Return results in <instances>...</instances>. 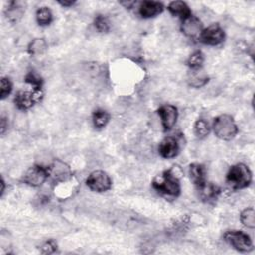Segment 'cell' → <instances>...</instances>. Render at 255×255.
I'll list each match as a JSON object with an SVG mask.
<instances>
[{"mask_svg":"<svg viewBox=\"0 0 255 255\" xmlns=\"http://www.w3.org/2000/svg\"><path fill=\"white\" fill-rule=\"evenodd\" d=\"M152 187L165 197H177L180 193V184L179 175L175 171V166L156 176L152 181Z\"/></svg>","mask_w":255,"mask_h":255,"instance_id":"cell-1","label":"cell"},{"mask_svg":"<svg viewBox=\"0 0 255 255\" xmlns=\"http://www.w3.org/2000/svg\"><path fill=\"white\" fill-rule=\"evenodd\" d=\"M211 128L216 137L222 140H230L234 138L238 132V128L233 117L228 114L217 116L213 120Z\"/></svg>","mask_w":255,"mask_h":255,"instance_id":"cell-2","label":"cell"},{"mask_svg":"<svg viewBox=\"0 0 255 255\" xmlns=\"http://www.w3.org/2000/svg\"><path fill=\"white\" fill-rule=\"evenodd\" d=\"M251 181L252 172L244 163H236L232 165L226 174V182L235 190L249 186Z\"/></svg>","mask_w":255,"mask_h":255,"instance_id":"cell-3","label":"cell"},{"mask_svg":"<svg viewBox=\"0 0 255 255\" xmlns=\"http://www.w3.org/2000/svg\"><path fill=\"white\" fill-rule=\"evenodd\" d=\"M223 238L237 251L250 252L253 250V243L250 236L241 230H228L223 234Z\"/></svg>","mask_w":255,"mask_h":255,"instance_id":"cell-4","label":"cell"},{"mask_svg":"<svg viewBox=\"0 0 255 255\" xmlns=\"http://www.w3.org/2000/svg\"><path fill=\"white\" fill-rule=\"evenodd\" d=\"M44 93L42 89H33V91H19L14 98V103L19 110L24 111L41 102Z\"/></svg>","mask_w":255,"mask_h":255,"instance_id":"cell-5","label":"cell"},{"mask_svg":"<svg viewBox=\"0 0 255 255\" xmlns=\"http://www.w3.org/2000/svg\"><path fill=\"white\" fill-rule=\"evenodd\" d=\"M86 184L92 191L105 192L111 189L112 179L107 172L103 170H95L87 177Z\"/></svg>","mask_w":255,"mask_h":255,"instance_id":"cell-6","label":"cell"},{"mask_svg":"<svg viewBox=\"0 0 255 255\" xmlns=\"http://www.w3.org/2000/svg\"><path fill=\"white\" fill-rule=\"evenodd\" d=\"M49 176L50 173L48 166L35 164L25 172L23 175V181L32 187H38L41 186Z\"/></svg>","mask_w":255,"mask_h":255,"instance_id":"cell-7","label":"cell"},{"mask_svg":"<svg viewBox=\"0 0 255 255\" xmlns=\"http://www.w3.org/2000/svg\"><path fill=\"white\" fill-rule=\"evenodd\" d=\"M224 39L225 33L218 23L211 24L207 28H204L198 37L199 42L208 46H217L221 44Z\"/></svg>","mask_w":255,"mask_h":255,"instance_id":"cell-8","label":"cell"},{"mask_svg":"<svg viewBox=\"0 0 255 255\" xmlns=\"http://www.w3.org/2000/svg\"><path fill=\"white\" fill-rule=\"evenodd\" d=\"M157 114L160 117L161 125L164 130H169L175 126L178 117L177 108L175 106L169 104L163 105L159 107V109L157 110Z\"/></svg>","mask_w":255,"mask_h":255,"instance_id":"cell-9","label":"cell"},{"mask_svg":"<svg viewBox=\"0 0 255 255\" xmlns=\"http://www.w3.org/2000/svg\"><path fill=\"white\" fill-rule=\"evenodd\" d=\"M49 167L50 176L56 183L66 181L72 177V172L70 167L61 160L54 161Z\"/></svg>","mask_w":255,"mask_h":255,"instance_id":"cell-10","label":"cell"},{"mask_svg":"<svg viewBox=\"0 0 255 255\" xmlns=\"http://www.w3.org/2000/svg\"><path fill=\"white\" fill-rule=\"evenodd\" d=\"M179 143L174 136H165L158 145V152L163 158H173L179 153Z\"/></svg>","mask_w":255,"mask_h":255,"instance_id":"cell-11","label":"cell"},{"mask_svg":"<svg viewBox=\"0 0 255 255\" xmlns=\"http://www.w3.org/2000/svg\"><path fill=\"white\" fill-rule=\"evenodd\" d=\"M180 29H181V32L186 37H189V38H196V37L198 38L201 31L203 30L202 23L197 17L193 15L181 21Z\"/></svg>","mask_w":255,"mask_h":255,"instance_id":"cell-12","label":"cell"},{"mask_svg":"<svg viewBox=\"0 0 255 255\" xmlns=\"http://www.w3.org/2000/svg\"><path fill=\"white\" fill-rule=\"evenodd\" d=\"M164 6L158 1H143L139 4L138 14L143 19H149L156 17L163 12Z\"/></svg>","mask_w":255,"mask_h":255,"instance_id":"cell-13","label":"cell"},{"mask_svg":"<svg viewBox=\"0 0 255 255\" xmlns=\"http://www.w3.org/2000/svg\"><path fill=\"white\" fill-rule=\"evenodd\" d=\"M188 175L196 187H200L206 182V168L201 163H191L188 167Z\"/></svg>","mask_w":255,"mask_h":255,"instance_id":"cell-14","label":"cell"},{"mask_svg":"<svg viewBox=\"0 0 255 255\" xmlns=\"http://www.w3.org/2000/svg\"><path fill=\"white\" fill-rule=\"evenodd\" d=\"M167 10L172 16L179 18L181 21L192 15L189 6L183 1L170 2L167 6Z\"/></svg>","mask_w":255,"mask_h":255,"instance_id":"cell-15","label":"cell"},{"mask_svg":"<svg viewBox=\"0 0 255 255\" xmlns=\"http://www.w3.org/2000/svg\"><path fill=\"white\" fill-rule=\"evenodd\" d=\"M24 12H25V8H24V5L22 2L10 1L8 3V7L6 8L5 14H6L7 19L10 22L15 23V22H18L22 18Z\"/></svg>","mask_w":255,"mask_h":255,"instance_id":"cell-16","label":"cell"},{"mask_svg":"<svg viewBox=\"0 0 255 255\" xmlns=\"http://www.w3.org/2000/svg\"><path fill=\"white\" fill-rule=\"evenodd\" d=\"M197 189L199 191L200 198L207 202H209L211 200H215L220 193V189L218 186H216L210 182H207V181L200 187H197Z\"/></svg>","mask_w":255,"mask_h":255,"instance_id":"cell-17","label":"cell"},{"mask_svg":"<svg viewBox=\"0 0 255 255\" xmlns=\"http://www.w3.org/2000/svg\"><path fill=\"white\" fill-rule=\"evenodd\" d=\"M48 48L47 42L43 38H37L30 42L27 51L31 56H40L46 52Z\"/></svg>","mask_w":255,"mask_h":255,"instance_id":"cell-18","label":"cell"},{"mask_svg":"<svg viewBox=\"0 0 255 255\" xmlns=\"http://www.w3.org/2000/svg\"><path fill=\"white\" fill-rule=\"evenodd\" d=\"M110 118L111 116L106 110L98 109L93 113V116H92L93 125L97 128H103L108 125Z\"/></svg>","mask_w":255,"mask_h":255,"instance_id":"cell-19","label":"cell"},{"mask_svg":"<svg viewBox=\"0 0 255 255\" xmlns=\"http://www.w3.org/2000/svg\"><path fill=\"white\" fill-rule=\"evenodd\" d=\"M36 21L40 26H48L53 21L52 11L48 7H41L36 12Z\"/></svg>","mask_w":255,"mask_h":255,"instance_id":"cell-20","label":"cell"},{"mask_svg":"<svg viewBox=\"0 0 255 255\" xmlns=\"http://www.w3.org/2000/svg\"><path fill=\"white\" fill-rule=\"evenodd\" d=\"M210 129H211V127H210L209 123L205 119H198L195 122L194 127H193L194 133L199 138L206 137L209 134Z\"/></svg>","mask_w":255,"mask_h":255,"instance_id":"cell-21","label":"cell"},{"mask_svg":"<svg viewBox=\"0 0 255 255\" xmlns=\"http://www.w3.org/2000/svg\"><path fill=\"white\" fill-rule=\"evenodd\" d=\"M240 221L247 228L255 227V210L253 207H247L240 213Z\"/></svg>","mask_w":255,"mask_h":255,"instance_id":"cell-22","label":"cell"},{"mask_svg":"<svg viewBox=\"0 0 255 255\" xmlns=\"http://www.w3.org/2000/svg\"><path fill=\"white\" fill-rule=\"evenodd\" d=\"M204 62V55L201 51H195L186 60V65L193 71L199 70Z\"/></svg>","mask_w":255,"mask_h":255,"instance_id":"cell-23","label":"cell"},{"mask_svg":"<svg viewBox=\"0 0 255 255\" xmlns=\"http://www.w3.org/2000/svg\"><path fill=\"white\" fill-rule=\"evenodd\" d=\"M94 25H95V28L97 29V31L100 33H108L111 29L110 22H109L108 18L101 14L96 16V18L94 20Z\"/></svg>","mask_w":255,"mask_h":255,"instance_id":"cell-24","label":"cell"},{"mask_svg":"<svg viewBox=\"0 0 255 255\" xmlns=\"http://www.w3.org/2000/svg\"><path fill=\"white\" fill-rule=\"evenodd\" d=\"M25 82L31 85L33 89H42V86H43L42 78L39 76V74H37L34 71H31L26 75Z\"/></svg>","mask_w":255,"mask_h":255,"instance_id":"cell-25","label":"cell"},{"mask_svg":"<svg viewBox=\"0 0 255 255\" xmlns=\"http://www.w3.org/2000/svg\"><path fill=\"white\" fill-rule=\"evenodd\" d=\"M12 89H13V85H12L10 79L7 77H2L1 78V87H0L1 100H4L5 98H7L10 95V93L12 92Z\"/></svg>","mask_w":255,"mask_h":255,"instance_id":"cell-26","label":"cell"},{"mask_svg":"<svg viewBox=\"0 0 255 255\" xmlns=\"http://www.w3.org/2000/svg\"><path fill=\"white\" fill-rule=\"evenodd\" d=\"M207 82H208V78L206 76H199V75H193L189 80L190 86L194 88H200L204 86Z\"/></svg>","mask_w":255,"mask_h":255,"instance_id":"cell-27","label":"cell"},{"mask_svg":"<svg viewBox=\"0 0 255 255\" xmlns=\"http://www.w3.org/2000/svg\"><path fill=\"white\" fill-rule=\"evenodd\" d=\"M57 249V243L53 239H49L41 246V252L43 254H51L54 253Z\"/></svg>","mask_w":255,"mask_h":255,"instance_id":"cell-28","label":"cell"},{"mask_svg":"<svg viewBox=\"0 0 255 255\" xmlns=\"http://www.w3.org/2000/svg\"><path fill=\"white\" fill-rule=\"evenodd\" d=\"M8 128V122H7V119L2 117L1 118V122H0V131H1V134H4L5 130L7 129Z\"/></svg>","mask_w":255,"mask_h":255,"instance_id":"cell-29","label":"cell"},{"mask_svg":"<svg viewBox=\"0 0 255 255\" xmlns=\"http://www.w3.org/2000/svg\"><path fill=\"white\" fill-rule=\"evenodd\" d=\"M58 3L63 6V7H71L73 6L76 2L75 1H58Z\"/></svg>","mask_w":255,"mask_h":255,"instance_id":"cell-30","label":"cell"},{"mask_svg":"<svg viewBox=\"0 0 255 255\" xmlns=\"http://www.w3.org/2000/svg\"><path fill=\"white\" fill-rule=\"evenodd\" d=\"M136 2L134 1H129V2H121V5L125 6L126 8H131L132 5H134Z\"/></svg>","mask_w":255,"mask_h":255,"instance_id":"cell-31","label":"cell"},{"mask_svg":"<svg viewBox=\"0 0 255 255\" xmlns=\"http://www.w3.org/2000/svg\"><path fill=\"white\" fill-rule=\"evenodd\" d=\"M1 189H0V195H2L4 193V188H5V182L3 180V178H1Z\"/></svg>","mask_w":255,"mask_h":255,"instance_id":"cell-32","label":"cell"}]
</instances>
